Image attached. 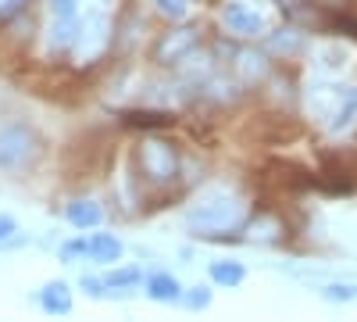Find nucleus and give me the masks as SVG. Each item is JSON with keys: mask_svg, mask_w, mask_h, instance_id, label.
<instances>
[{"mask_svg": "<svg viewBox=\"0 0 357 322\" xmlns=\"http://www.w3.org/2000/svg\"><path fill=\"white\" fill-rule=\"evenodd\" d=\"M186 222L200 233H225V229H236L243 222V204L236 200L232 193H204L197 204H190V212H186Z\"/></svg>", "mask_w": 357, "mask_h": 322, "instance_id": "nucleus-1", "label": "nucleus"}, {"mask_svg": "<svg viewBox=\"0 0 357 322\" xmlns=\"http://www.w3.org/2000/svg\"><path fill=\"white\" fill-rule=\"evenodd\" d=\"M314 183L325 193H354L357 190V151L354 147H333V151H321L318 154V172H314Z\"/></svg>", "mask_w": 357, "mask_h": 322, "instance_id": "nucleus-2", "label": "nucleus"}, {"mask_svg": "<svg viewBox=\"0 0 357 322\" xmlns=\"http://www.w3.org/2000/svg\"><path fill=\"white\" fill-rule=\"evenodd\" d=\"M136 168L146 183L154 186H168L178 180V151L175 143L158 140V136H146L139 147H136Z\"/></svg>", "mask_w": 357, "mask_h": 322, "instance_id": "nucleus-3", "label": "nucleus"}, {"mask_svg": "<svg viewBox=\"0 0 357 322\" xmlns=\"http://www.w3.org/2000/svg\"><path fill=\"white\" fill-rule=\"evenodd\" d=\"M200 47V33L193 25H178V29H168V33H161L151 47V61L161 65V68H175L190 61V57L197 54Z\"/></svg>", "mask_w": 357, "mask_h": 322, "instance_id": "nucleus-4", "label": "nucleus"}, {"mask_svg": "<svg viewBox=\"0 0 357 322\" xmlns=\"http://www.w3.org/2000/svg\"><path fill=\"white\" fill-rule=\"evenodd\" d=\"M36 158H40V136L29 126L15 122V126L0 129V168L15 172V168H25Z\"/></svg>", "mask_w": 357, "mask_h": 322, "instance_id": "nucleus-5", "label": "nucleus"}, {"mask_svg": "<svg viewBox=\"0 0 357 322\" xmlns=\"http://www.w3.org/2000/svg\"><path fill=\"white\" fill-rule=\"evenodd\" d=\"M107 18L104 15H89L86 18V25L79 29V40H75V57H79V61H93V57L107 47Z\"/></svg>", "mask_w": 357, "mask_h": 322, "instance_id": "nucleus-6", "label": "nucleus"}, {"mask_svg": "<svg viewBox=\"0 0 357 322\" xmlns=\"http://www.w3.org/2000/svg\"><path fill=\"white\" fill-rule=\"evenodd\" d=\"M343 94H347V86H333V82L311 86L307 104H311V111H314V119H325V122H329L333 115H336V108H340V101H343Z\"/></svg>", "mask_w": 357, "mask_h": 322, "instance_id": "nucleus-7", "label": "nucleus"}, {"mask_svg": "<svg viewBox=\"0 0 357 322\" xmlns=\"http://www.w3.org/2000/svg\"><path fill=\"white\" fill-rule=\"evenodd\" d=\"M222 18L229 25V33H236V36H261L264 33V18L257 11L243 8V4H229L222 11Z\"/></svg>", "mask_w": 357, "mask_h": 322, "instance_id": "nucleus-8", "label": "nucleus"}, {"mask_svg": "<svg viewBox=\"0 0 357 322\" xmlns=\"http://www.w3.org/2000/svg\"><path fill=\"white\" fill-rule=\"evenodd\" d=\"M79 29H82L79 18H54V22H50V36H47L50 50H68V47H75Z\"/></svg>", "mask_w": 357, "mask_h": 322, "instance_id": "nucleus-9", "label": "nucleus"}, {"mask_svg": "<svg viewBox=\"0 0 357 322\" xmlns=\"http://www.w3.org/2000/svg\"><path fill=\"white\" fill-rule=\"evenodd\" d=\"M122 122L136 126V129H165L175 122L172 111H151V108H136V111H122Z\"/></svg>", "mask_w": 357, "mask_h": 322, "instance_id": "nucleus-10", "label": "nucleus"}, {"mask_svg": "<svg viewBox=\"0 0 357 322\" xmlns=\"http://www.w3.org/2000/svg\"><path fill=\"white\" fill-rule=\"evenodd\" d=\"M40 301H43V308L50 312V315H68L72 312V290H68V283H47L43 286V294H40Z\"/></svg>", "mask_w": 357, "mask_h": 322, "instance_id": "nucleus-11", "label": "nucleus"}, {"mask_svg": "<svg viewBox=\"0 0 357 322\" xmlns=\"http://www.w3.org/2000/svg\"><path fill=\"white\" fill-rule=\"evenodd\" d=\"M354 119H357V86H347V94H343L336 115L329 119V129H333V133H343V129L354 126Z\"/></svg>", "mask_w": 357, "mask_h": 322, "instance_id": "nucleus-12", "label": "nucleus"}, {"mask_svg": "<svg viewBox=\"0 0 357 322\" xmlns=\"http://www.w3.org/2000/svg\"><path fill=\"white\" fill-rule=\"evenodd\" d=\"M100 219H104V212H100L97 200H75V204H68V222L79 226V229H93Z\"/></svg>", "mask_w": 357, "mask_h": 322, "instance_id": "nucleus-13", "label": "nucleus"}, {"mask_svg": "<svg viewBox=\"0 0 357 322\" xmlns=\"http://www.w3.org/2000/svg\"><path fill=\"white\" fill-rule=\"evenodd\" d=\"M86 254H93L97 261H118V254H122V240L111 237V233H100V237H93L86 244Z\"/></svg>", "mask_w": 357, "mask_h": 322, "instance_id": "nucleus-14", "label": "nucleus"}, {"mask_svg": "<svg viewBox=\"0 0 357 322\" xmlns=\"http://www.w3.org/2000/svg\"><path fill=\"white\" fill-rule=\"evenodd\" d=\"M268 47L275 54H296V50H304V36H301V29H279V33L268 36Z\"/></svg>", "mask_w": 357, "mask_h": 322, "instance_id": "nucleus-15", "label": "nucleus"}, {"mask_svg": "<svg viewBox=\"0 0 357 322\" xmlns=\"http://www.w3.org/2000/svg\"><path fill=\"white\" fill-rule=\"evenodd\" d=\"M146 290H151L154 301H175L178 298V279L168 276V272H158V276L146 279Z\"/></svg>", "mask_w": 357, "mask_h": 322, "instance_id": "nucleus-16", "label": "nucleus"}, {"mask_svg": "<svg viewBox=\"0 0 357 322\" xmlns=\"http://www.w3.org/2000/svg\"><path fill=\"white\" fill-rule=\"evenodd\" d=\"M314 65H318V68H325V72L343 68V65H347V47H340V43L318 47V50H314Z\"/></svg>", "mask_w": 357, "mask_h": 322, "instance_id": "nucleus-17", "label": "nucleus"}, {"mask_svg": "<svg viewBox=\"0 0 357 322\" xmlns=\"http://www.w3.org/2000/svg\"><path fill=\"white\" fill-rule=\"evenodd\" d=\"M243 276H247V272H243L240 261H215V265H211V279L222 283V286H240Z\"/></svg>", "mask_w": 357, "mask_h": 322, "instance_id": "nucleus-18", "label": "nucleus"}, {"mask_svg": "<svg viewBox=\"0 0 357 322\" xmlns=\"http://www.w3.org/2000/svg\"><path fill=\"white\" fill-rule=\"evenodd\" d=\"M236 72L243 75V82H257V79L264 75V57L243 50V54H240V61H236Z\"/></svg>", "mask_w": 357, "mask_h": 322, "instance_id": "nucleus-19", "label": "nucleus"}, {"mask_svg": "<svg viewBox=\"0 0 357 322\" xmlns=\"http://www.w3.org/2000/svg\"><path fill=\"white\" fill-rule=\"evenodd\" d=\"M311 8L321 11V15H350L354 0H311Z\"/></svg>", "mask_w": 357, "mask_h": 322, "instance_id": "nucleus-20", "label": "nucleus"}, {"mask_svg": "<svg viewBox=\"0 0 357 322\" xmlns=\"http://www.w3.org/2000/svg\"><path fill=\"white\" fill-rule=\"evenodd\" d=\"M104 283L114 286V290H118V286H136V283H139V272H136V269H118V272H111Z\"/></svg>", "mask_w": 357, "mask_h": 322, "instance_id": "nucleus-21", "label": "nucleus"}, {"mask_svg": "<svg viewBox=\"0 0 357 322\" xmlns=\"http://www.w3.org/2000/svg\"><path fill=\"white\" fill-rule=\"evenodd\" d=\"M329 301H354L357 298V286H347V283H333V286H325L321 290Z\"/></svg>", "mask_w": 357, "mask_h": 322, "instance_id": "nucleus-22", "label": "nucleus"}, {"mask_svg": "<svg viewBox=\"0 0 357 322\" xmlns=\"http://www.w3.org/2000/svg\"><path fill=\"white\" fill-rule=\"evenodd\" d=\"M154 4L168 18H186V0H154Z\"/></svg>", "mask_w": 357, "mask_h": 322, "instance_id": "nucleus-23", "label": "nucleus"}, {"mask_svg": "<svg viewBox=\"0 0 357 322\" xmlns=\"http://www.w3.org/2000/svg\"><path fill=\"white\" fill-rule=\"evenodd\" d=\"M54 18H75V0H50Z\"/></svg>", "mask_w": 357, "mask_h": 322, "instance_id": "nucleus-24", "label": "nucleus"}, {"mask_svg": "<svg viewBox=\"0 0 357 322\" xmlns=\"http://www.w3.org/2000/svg\"><path fill=\"white\" fill-rule=\"evenodd\" d=\"M186 305L190 308H207V305H211V290H207V286H193V294L186 298Z\"/></svg>", "mask_w": 357, "mask_h": 322, "instance_id": "nucleus-25", "label": "nucleus"}, {"mask_svg": "<svg viewBox=\"0 0 357 322\" xmlns=\"http://www.w3.org/2000/svg\"><path fill=\"white\" fill-rule=\"evenodd\" d=\"M25 8V0H0V22H11Z\"/></svg>", "mask_w": 357, "mask_h": 322, "instance_id": "nucleus-26", "label": "nucleus"}, {"mask_svg": "<svg viewBox=\"0 0 357 322\" xmlns=\"http://www.w3.org/2000/svg\"><path fill=\"white\" fill-rule=\"evenodd\" d=\"M104 286L107 283H100V279H82V290H86L89 298H104Z\"/></svg>", "mask_w": 357, "mask_h": 322, "instance_id": "nucleus-27", "label": "nucleus"}, {"mask_svg": "<svg viewBox=\"0 0 357 322\" xmlns=\"http://www.w3.org/2000/svg\"><path fill=\"white\" fill-rule=\"evenodd\" d=\"M15 229H18V222H15L11 215H0V240H8Z\"/></svg>", "mask_w": 357, "mask_h": 322, "instance_id": "nucleus-28", "label": "nucleus"}]
</instances>
